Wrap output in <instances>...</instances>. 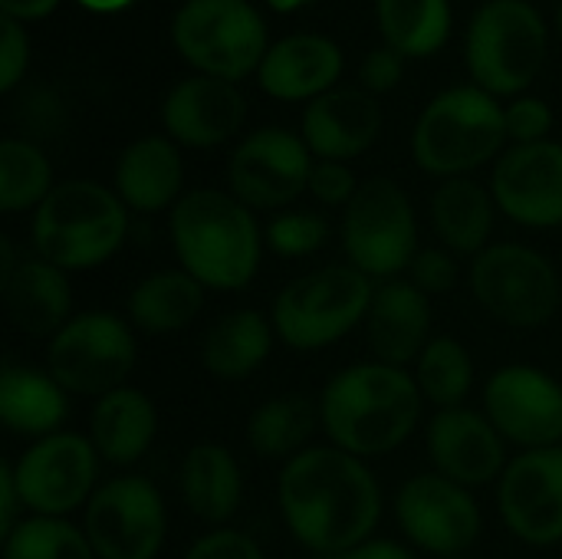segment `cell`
Wrapping results in <instances>:
<instances>
[{"label":"cell","instance_id":"6da1fadb","mask_svg":"<svg viewBox=\"0 0 562 559\" xmlns=\"http://www.w3.org/2000/svg\"><path fill=\"white\" fill-rule=\"evenodd\" d=\"M277 507L303 550L346 557L372 540L382 521V488L362 458L336 445H313L283 465Z\"/></svg>","mask_w":562,"mask_h":559},{"label":"cell","instance_id":"7a4b0ae2","mask_svg":"<svg viewBox=\"0 0 562 559\" xmlns=\"http://www.w3.org/2000/svg\"><path fill=\"white\" fill-rule=\"evenodd\" d=\"M425 395L415 372L385 362H356L336 372L319 395L329 441L362 461L398 451L422 425Z\"/></svg>","mask_w":562,"mask_h":559},{"label":"cell","instance_id":"3957f363","mask_svg":"<svg viewBox=\"0 0 562 559\" xmlns=\"http://www.w3.org/2000/svg\"><path fill=\"white\" fill-rule=\"evenodd\" d=\"M178 267L204 290H244L263 257V231L254 211L231 191L194 188L171 208L168 221Z\"/></svg>","mask_w":562,"mask_h":559},{"label":"cell","instance_id":"277c9868","mask_svg":"<svg viewBox=\"0 0 562 559\" xmlns=\"http://www.w3.org/2000/svg\"><path fill=\"white\" fill-rule=\"evenodd\" d=\"M30 234L33 254L53 267L66 273L95 270L122 250L128 237V208L99 181H63L33 211Z\"/></svg>","mask_w":562,"mask_h":559},{"label":"cell","instance_id":"5b68a950","mask_svg":"<svg viewBox=\"0 0 562 559\" xmlns=\"http://www.w3.org/2000/svg\"><path fill=\"white\" fill-rule=\"evenodd\" d=\"M375 280L352 264H329L290 280L270 306L277 339L296 353H316L366 323Z\"/></svg>","mask_w":562,"mask_h":559},{"label":"cell","instance_id":"8992f818","mask_svg":"<svg viewBox=\"0 0 562 559\" xmlns=\"http://www.w3.org/2000/svg\"><path fill=\"white\" fill-rule=\"evenodd\" d=\"M507 142L504 109L481 86H458L431 99L422 112L412 155L418 168L438 178H468V171L491 161Z\"/></svg>","mask_w":562,"mask_h":559},{"label":"cell","instance_id":"52a82bcc","mask_svg":"<svg viewBox=\"0 0 562 559\" xmlns=\"http://www.w3.org/2000/svg\"><path fill=\"white\" fill-rule=\"evenodd\" d=\"M346 260L369 280L405 277L418 247V217L405 188L392 178H369L342 208Z\"/></svg>","mask_w":562,"mask_h":559},{"label":"cell","instance_id":"ba28073f","mask_svg":"<svg viewBox=\"0 0 562 559\" xmlns=\"http://www.w3.org/2000/svg\"><path fill=\"white\" fill-rule=\"evenodd\" d=\"M135 326L115 313H76L46 343V372L79 399H102L125 385L135 369Z\"/></svg>","mask_w":562,"mask_h":559},{"label":"cell","instance_id":"9c48e42d","mask_svg":"<svg viewBox=\"0 0 562 559\" xmlns=\"http://www.w3.org/2000/svg\"><path fill=\"white\" fill-rule=\"evenodd\" d=\"M474 300L504 326L540 329L560 310L562 290L557 267L533 247L501 241L471 264Z\"/></svg>","mask_w":562,"mask_h":559},{"label":"cell","instance_id":"30bf717a","mask_svg":"<svg viewBox=\"0 0 562 559\" xmlns=\"http://www.w3.org/2000/svg\"><path fill=\"white\" fill-rule=\"evenodd\" d=\"M547 56V26L524 0L487 3L468 33V69L491 96L527 89Z\"/></svg>","mask_w":562,"mask_h":559},{"label":"cell","instance_id":"8fae6325","mask_svg":"<svg viewBox=\"0 0 562 559\" xmlns=\"http://www.w3.org/2000/svg\"><path fill=\"white\" fill-rule=\"evenodd\" d=\"M178 53L204 76L237 82L260 69L267 26L247 0H188L171 26Z\"/></svg>","mask_w":562,"mask_h":559},{"label":"cell","instance_id":"7c38bea8","mask_svg":"<svg viewBox=\"0 0 562 559\" xmlns=\"http://www.w3.org/2000/svg\"><path fill=\"white\" fill-rule=\"evenodd\" d=\"M99 465L102 458L89 435L56 432L33 441L16 461H10L23 514L69 521L79 507L86 511L99 488Z\"/></svg>","mask_w":562,"mask_h":559},{"label":"cell","instance_id":"4fadbf2b","mask_svg":"<svg viewBox=\"0 0 562 559\" xmlns=\"http://www.w3.org/2000/svg\"><path fill=\"white\" fill-rule=\"evenodd\" d=\"M82 534L95 559H155L168 537V511L148 478L119 474L95 488Z\"/></svg>","mask_w":562,"mask_h":559},{"label":"cell","instance_id":"5bb4252c","mask_svg":"<svg viewBox=\"0 0 562 559\" xmlns=\"http://www.w3.org/2000/svg\"><path fill=\"white\" fill-rule=\"evenodd\" d=\"M395 521L412 547L438 559L464 557L481 537L474 494L438 471L415 474L398 488Z\"/></svg>","mask_w":562,"mask_h":559},{"label":"cell","instance_id":"9a60e30c","mask_svg":"<svg viewBox=\"0 0 562 559\" xmlns=\"http://www.w3.org/2000/svg\"><path fill=\"white\" fill-rule=\"evenodd\" d=\"M313 152L303 135L286 128H260L247 135L227 165V185L250 211H283L306 188L313 175Z\"/></svg>","mask_w":562,"mask_h":559},{"label":"cell","instance_id":"2e32d148","mask_svg":"<svg viewBox=\"0 0 562 559\" xmlns=\"http://www.w3.org/2000/svg\"><path fill=\"white\" fill-rule=\"evenodd\" d=\"M484 415L520 451L562 445V385L537 366L497 369L484 385Z\"/></svg>","mask_w":562,"mask_h":559},{"label":"cell","instance_id":"e0dca14e","mask_svg":"<svg viewBox=\"0 0 562 559\" xmlns=\"http://www.w3.org/2000/svg\"><path fill=\"white\" fill-rule=\"evenodd\" d=\"M497 507L520 544H562V445L510 458L497 481Z\"/></svg>","mask_w":562,"mask_h":559},{"label":"cell","instance_id":"ac0fdd59","mask_svg":"<svg viewBox=\"0 0 562 559\" xmlns=\"http://www.w3.org/2000/svg\"><path fill=\"white\" fill-rule=\"evenodd\" d=\"M497 211L514 224L547 231L562 224V145H514L501 155L491 181Z\"/></svg>","mask_w":562,"mask_h":559},{"label":"cell","instance_id":"d6986e66","mask_svg":"<svg viewBox=\"0 0 562 559\" xmlns=\"http://www.w3.org/2000/svg\"><path fill=\"white\" fill-rule=\"evenodd\" d=\"M428 455L438 474L474 491L501 481L507 471V441L484 412L468 405L441 409L428 425Z\"/></svg>","mask_w":562,"mask_h":559},{"label":"cell","instance_id":"ffe728a7","mask_svg":"<svg viewBox=\"0 0 562 559\" xmlns=\"http://www.w3.org/2000/svg\"><path fill=\"white\" fill-rule=\"evenodd\" d=\"M366 339L375 362L408 369L422 359L431 336V297H425L408 277L375 283L366 316Z\"/></svg>","mask_w":562,"mask_h":559},{"label":"cell","instance_id":"44dd1931","mask_svg":"<svg viewBox=\"0 0 562 559\" xmlns=\"http://www.w3.org/2000/svg\"><path fill=\"white\" fill-rule=\"evenodd\" d=\"M244 96L234 82L194 76L168 92L161 119L178 145L214 148L237 135V128L244 125Z\"/></svg>","mask_w":562,"mask_h":559},{"label":"cell","instance_id":"7402d4cb","mask_svg":"<svg viewBox=\"0 0 562 559\" xmlns=\"http://www.w3.org/2000/svg\"><path fill=\"white\" fill-rule=\"evenodd\" d=\"M382 128L379 102L362 89H329L303 112V142L319 161H349L362 155Z\"/></svg>","mask_w":562,"mask_h":559},{"label":"cell","instance_id":"603a6c76","mask_svg":"<svg viewBox=\"0 0 562 559\" xmlns=\"http://www.w3.org/2000/svg\"><path fill=\"white\" fill-rule=\"evenodd\" d=\"M0 293L7 320L33 339H53L76 316L69 273L40 254L20 257V264L0 280Z\"/></svg>","mask_w":562,"mask_h":559},{"label":"cell","instance_id":"cb8c5ba5","mask_svg":"<svg viewBox=\"0 0 562 559\" xmlns=\"http://www.w3.org/2000/svg\"><path fill=\"white\" fill-rule=\"evenodd\" d=\"M155 438H158V409L142 389L122 385L95 399L89 412V441L99 451L102 465L132 468L151 451Z\"/></svg>","mask_w":562,"mask_h":559},{"label":"cell","instance_id":"d4e9b609","mask_svg":"<svg viewBox=\"0 0 562 559\" xmlns=\"http://www.w3.org/2000/svg\"><path fill=\"white\" fill-rule=\"evenodd\" d=\"M342 72V53L333 40L296 33L267 49L260 63V86L273 99H316L333 89Z\"/></svg>","mask_w":562,"mask_h":559},{"label":"cell","instance_id":"484cf974","mask_svg":"<svg viewBox=\"0 0 562 559\" xmlns=\"http://www.w3.org/2000/svg\"><path fill=\"white\" fill-rule=\"evenodd\" d=\"M184 161L171 138H138L115 165V194L128 211L155 214L175 208L184 198Z\"/></svg>","mask_w":562,"mask_h":559},{"label":"cell","instance_id":"4316f807","mask_svg":"<svg viewBox=\"0 0 562 559\" xmlns=\"http://www.w3.org/2000/svg\"><path fill=\"white\" fill-rule=\"evenodd\" d=\"M178 488L184 497V507L207 527H227L244 501V474L231 448L217 441H198L188 448Z\"/></svg>","mask_w":562,"mask_h":559},{"label":"cell","instance_id":"83f0119b","mask_svg":"<svg viewBox=\"0 0 562 559\" xmlns=\"http://www.w3.org/2000/svg\"><path fill=\"white\" fill-rule=\"evenodd\" d=\"M273 320L260 310L240 306L217 316L201 343V366L211 379L240 382L250 379L273 353Z\"/></svg>","mask_w":562,"mask_h":559},{"label":"cell","instance_id":"f1b7e54d","mask_svg":"<svg viewBox=\"0 0 562 559\" xmlns=\"http://www.w3.org/2000/svg\"><path fill=\"white\" fill-rule=\"evenodd\" d=\"M69 415V392L46 372L33 366L7 362L0 376V422L7 432L23 438H46L63 432Z\"/></svg>","mask_w":562,"mask_h":559},{"label":"cell","instance_id":"f546056e","mask_svg":"<svg viewBox=\"0 0 562 559\" xmlns=\"http://www.w3.org/2000/svg\"><path fill=\"white\" fill-rule=\"evenodd\" d=\"M497 221L494 194L474 178H448L431 198V224L454 257H477L491 247Z\"/></svg>","mask_w":562,"mask_h":559},{"label":"cell","instance_id":"4dcf8cb0","mask_svg":"<svg viewBox=\"0 0 562 559\" xmlns=\"http://www.w3.org/2000/svg\"><path fill=\"white\" fill-rule=\"evenodd\" d=\"M207 290L181 267L142 277L125 303L128 323L148 336H171L188 329L204 310Z\"/></svg>","mask_w":562,"mask_h":559},{"label":"cell","instance_id":"1f68e13d","mask_svg":"<svg viewBox=\"0 0 562 559\" xmlns=\"http://www.w3.org/2000/svg\"><path fill=\"white\" fill-rule=\"evenodd\" d=\"M323 428L319 402L303 392L273 395L257 405L247 418V445L263 461H290L313 448V435Z\"/></svg>","mask_w":562,"mask_h":559},{"label":"cell","instance_id":"d6a6232c","mask_svg":"<svg viewBox=\"0 0 562 559\" xmlns=\"http://www.w3.org/2000/svg\"><path fill=\"white\" fill-rule=\"evenodd\" d=\"M379 23L395 53L428 56L448 40L451 7L448 0H379Z\"/></svg>","mask_w":562,"mask_h":559},{"label":"cell","instance_id":"836d02e7","mask_svg":"<svg viewBox=\"0 0 562 559\" xmlns=\"http://www.w3.org/2000/svg\"><path fill=\"white\" fill-rule=\"evenodd\" d=\"M415 382L425 402L441 409H461L474 389V356L454 336H435L415 362Z\"/></svg>","mask_w":562,"mask_h":559},{"label":"cell","instance_id":"e575fe53","mask_svg":"<svg viewBox=\"0 0 562 559\" xmlns=\"http://www.w3.org/2000/svg\"><path fill=\"white\" fill-rule=\"evenodd\" d=\"M53 165L30 138L0 142V208L7 214L36 211L53 191Z\"/></svg>","mask_w":562,"mask_h":559},{"label":"cell","instance_id":"d590c367","mask_svg":"<svg viewBox=\"0 0 562 559\" xmlns=\"http://www.w3.org/2000/svg\"><path fill=\"white\" fill-rule=\"evenodd\" d=\"M3 559H95V554L72 521L23 517L3 537Z\"/></svg>","mask_w":562,"mask_h":559},{"label":"cell","instance_id":"8d00e7d4","mask_svg":"<svg viewBox=\"0 0 562 559\" xmlns=\"http://www.w3.org/2000/svg\"><path fill=\"white\" fill-rule=\"evenodd\" d=\"M329 221L313 211H280L263 227V241L277 257L303 260L329 244Z\"/></svg>","mask_w":562,"mask_h":559},{"label":"cell","instance_id":"74e56055","mask_svg":"<svg viewBox=\"0 0 562 559\" xmlns=\"http://www.w3.org/2000/svg\"><path fill=\"white\" fill-rule=\"evenodd\" d=\"M458 257L448 247H422L408 267V280L425 293V297H445L458 287Z\"/></svg>","mask_w":562,"mask_h":559},{"label":"cell","instance_id":"f35d334b","mask_svg":"<svg viewBox=\"0 0 562 559\" xmlns=\"http://www.w3.org/2000/svg\"><path fill=\"white\" fill-rule=\"evenodd\" d=\"M504 122H507V138H514L517 145H537L547 142V132L553 128V112L543 99L527 96L504 109Z\"/></svg>","mask_w":562,"mask_h":559},{"label":"cell","instance_id":"ab89813d","mask_svg":"<svg viewBox=\"0 0 562 559\" xmlns=\"http://www.w3.org/2000/svg\"><path fill=\"white\" fill-rule=\"evenodd\" d=\"M184 559H267L260 544L244 534V530H231V527H217L207 530L204 537H198Z\"/></svg>","mask_w":562,"mask_h":559},{"label":"cell","instance_id":"60d3db41","mask_svg":"<svg viewBox=\"0 0 562 559\" xmlns=\"http://www.w3.org/2000/svg\"><path fill=\"white\" fill-rule=\"evenodd\" d=\"M306 191L326 208H346L356 198L359 181H356V175H352V168L346 161H316Z\"/></svg>","mask_w":562,"mask_h":559},{"label":"cell","instance_id":"b9f144b4","mask_svg":"<svg viewBox=\"0 0 562 559\" xmlns=\"http://www.w3.org/2000/svg\"><path fill=\"white\" fill-rule=\"evenodd\" d=\"M30 59V46H26V33L20 30V23L13 16H3V30H0V89L10 92Z\"/></svg>","mask_w":562,"mask_h":559},{"label":"cell","instance_id":"7bdbcfd3","mask_svg":"<svg viewBox=\"0 0 562 559\" xmlns=\"http://www.w3.org/2000/svg\"><path fill=\"white\" fill-rule=\"evenodd\" d=\"M20 125L30 135H53L63 125V105L53 92H33L20 105Z\"/></svg>","mask_w":562,"mask_h":559},{"label":"cell","instance_id":"ee69618b","mask_svg":"<svg viewBox=\"0 0 562 559\" xmlns=\"http://www.w3.org/2000/svg\"><path fill=\"white\" fill-rule=\"evenodd\" d=\"M359 79H362L372 92H385V89L398 86V79H402V53H395L392 46L369 53V56L362 59Z\"/></svg>","mask_w":562,"mask_h":559},{"label":"cell","instance_id":"f6af8a7d","mask_svg":"<svg viewBox=\"0 0 562 559\" xmlns=\"http://www.w3.org/2000/svg\"><path fill=\"white\" fill-rule=\"evenodd\" d=\"M23 501L16 494V484H13V471H10V461L0 465V540L23 521Z\"/></svg>","mask_w":562,"mask_h":559},{"label":"cell","instance_id":"bcb514c9","mask_svg":"<svg viewBox=\"0 0 562 559\" xmlns=\"http://www.w3.org/2000/svg\"><path fill=\"white\" fill-rule=\"evenodd\" d=\"M339 559H418L408 547H402V544H395V540H379V537H372V540H366L362 547H356V550H349L346 557Z\"/></svg>","mask_w":562,"mask_h":559},{"label":"cell","instance_id":"7dc6e473","mask_svg":"<svg viewBox=\"0 0 562 559\" xmlns=\"http://www.w3.org/2000/svg\"><path fill=\"white\" fill-rule=\"evenodd\" d=\"M56 3L59 0H0V10H3V16H13V20H40Z\"/></svg>","mask_w":562,"mask_h":559},{"label":"cell","instance_id":"c3c4849f","mask_svg":"<svg viewBox=\"0 0 562 559\" xmlns=\"http://www.w3.org/2000/svg\"><path fill=\"white\" fill-rule=\"evenodd\" d=\"M267 3H270L273 10H283V13H286V10H300V7H306V3H313V0H267Z\"/></svg>","mask_w":562,"mask_h":559},{"label":"cell","instance_id":"681fc988","mask_svg":"<svg viewBox=\"0 0 562 559\" xmlns=\"http://www.w3.org/2000/svg\"><path fill=\"white\" fill-rule=\"evenodd\" d=\"M86 7H92V10H119V7H125L128 0H82Z\"/></svg>","mask_w":562,"mask_h":559},{"label":"cell","instance_id":"f907efd6","mask_svg":"<svg viewBox=\"0 0 562 559\" xmlns=\"http://www.w3.org/2000/svg\"><path fill=\"white\" fill-rule=\"evenodd\" d=\"M310 559H339V557H316V554H310Z\"/></svg>","mask_w":562,"mask_h":559},{"label":"cell","instance_id":"816d5d0a","mask_svg":"<svg viewBox=\"0 0 562 559\" xmlns=\"http://www.w3.org/2000/svg\"><path fill=\"white\" fill-rule=\"evenodd\" d=\"M560 30H562V7H560Z\"/></svg>","mask_w":562,"mask_h":559},{"label":"cell","instance_id":"f5cc1de1","mask_svg":"<svg viewBox=\"0 0 562 559\" xmlns=\"http://www.w3.org/2000/svg\"><path fill=\"white\" fill-rule=\"evenodd\" d=\"M448 559H468V557H448Z\"/></svg>","mask_w":562,"mask_h":559}]
</instances>
